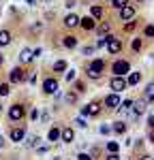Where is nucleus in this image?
Here are the masks:
<instances>
[{"label": "nucleus", "mask_w": 154, "mask_h": 160, "mask_svg": "<svg viewBox=\"0 0 154 160\" xmlns=\"http://www.w3.org/2000/svg\"><path fill=\"white\" fill-rule=\"evenodd\" d=\"M2 64H4V56H0V66H2Z\"/></svg>", "instance_id": "49"}, {"label": "nucleus", "mask_w": 154, "mask_h": 160, "mask_svg": "<svg viewBox=\"0 0 154 160\" xmlns=\"http://www.w3.org/2000/svg\"><path fill=\"white\" fill-rule=\"evenodd\" d=\"M150 143H154V130L150 132Z\"/></svg>", "instance_id": "46"}, {"label": "nucleus", "mask_w": 154, "mask_h": 160, "mask_svg": "<svg viewBox=\"0 0 154 160\" xmlns=\"http://www.w3.org/2000/svg\"><path fill=\"white\" fill-rule=\"evenodd\" d=\"M47 139H49L51 143H54V141H60V128H56V126H54V128H49V132H47Z\"/></svg>", "instance_id": "20"}, {"label": "nucleus", "mask_w": 154, "mask_h": 160, "mask_svg": "<svg viewBox=\"0 0 154 160\" xmlns=\"http://www.w3.org/2000/svg\"><path fill=\"white\" fill-rule=\"evenodd\" d=\"M77 158H79V160H92V156H90V154H86V152H81Z\"/></svg>", "instance_id": "38"}, {"label": "nucleus", "mask_w": 154, "mask_h": 160, "mask_svg": "<svg viewBox=\"0 0 154 160\" xmlns=\"http://www.w3.org/2000/svg\"><path fill=\"white\" fill-rule=\"evenodd\" d=\"M101 113V105L99 102H90V105H86L84 109H81V115L84 118H96Z\"/></svg>", "instance_id": "6"}, {"label": "nucleus", "mask_w": 154, "mask_h": 160, "mask_svg": "<svg viewBox=\"0 0 154 160\" xmlns=\"http://www.w3.org/2000/svg\"><path fill=\"white\" fill-rule=\"evenodd\" d=\"M137 2H143V0H137Z\"/></svg>", "instance_id": "50"}, {"label": "nucleus", "mask_w": 154, "mask_h": 160, "mask_svg": "<svg viewBox=\"0 0 154 160\" xmlns=\"http://www.w3.org/2000/svg\"><path fill=\"white\" fill-rule=\"evenodd\" d=\"M19 60L24 62V64L32 62V60H34V56H32V49H30V47H24V49H22V53H19Z\"/></svg>", "instance_id": "17"}, {"label": "nucleus", "mask_w": 154, "mask_h": 160, "mask_svg": "<svg viewBox=\"0 0 154 160\" xmlns=\"http://www.w3.org/2000/svg\"><path fill=\"white\" fill-rule=\"evenodd\" d=\"M54 71H56V73L66 71V62H64V60H56V62H54Z\"/></svg>", "instance_id": "24"}, {"label": "nucleus", "mask_w": 154, "mask_h": 160, "mask_svg": "<svg viewBox=\"0 0 154 160\" xmlns=\"http://www.w3.org/2000/svg\"><path fill=\"white\" fill-rule=\"evenodd\" d=\"M103 73H105V60H103V58H96V60H92L88 64V77L99 79Z\"/></svg>", "instance_id": "1"}, {"label": "nucleus", "mask_w": 154, "mask_h": 160, "mask_svg": "<svg viewBox=\"0 0 154 160\" xmlns=\"http://www.w3.org/2000/svg\"><path fill=\"white\" fill-rule=\"evenodd\" d=\"M11 41H13V37H11V32H9V30H0V47L11 45Z\"/></svg>", "instance_id": "16"}, {"label": "nucleus", "mask_w": 154, "mask_h": 160, "mask_svg": "<svg viewBox=\"0 0 154 160\" xmlns=\"http://www.w3.org/2000/svg\"><path fill=\"white\" fill-rule=\"evenodd\" d=\"M148 126H150V128H154V115H150V118H148Z\"/></svg>", "instance_id": "44"}, {"label": "nucleus", "mask_w": 154, "mask_h": 160, "mask_svg": "<svg viewBox=\"0 0 154 160\" xmlns=\"http://www.w3.org/2000/svg\"><path fill=\"white\" fill-rule=\"evenodd\" d=\"M109 88H111V92H118V94H120V92H122V90H126V79H124V77H116L114 75V79H111V81H109Z\"/></svg>", "instance_id": "8"}, {"label": "nucleus", "mask_w": 154, "mask_h": 160, "mask_svg": "<svg viewBox=\"0 0 154 160\" xmlns=\"http://www.w3.org/2000/svg\"><path fill=\"white\" fill-rule=\"evenodd\" d=\"M128 71H131V62L128 60H116L111 64V73L116 77H124V75H128Z\"/></svg>", "instance_id": "2"}, {"label": "nucleus", "mask_w": 154, "mask_h": 160, "mask_svg": "<svg viewBox=\"0 0 154 160\" xmlns=\"http://www.w3.org/2000/svg\"><path fill=\"white\" fill-rule=\"evenodd\" d=\"M9 92H11L9 83H0V96H2V98H4V96H9Z\"/></svg>", "instance_id": "27"}, {"label": "nucleus", "mask_w": 154, "mask_h": 160, "mask_svg": "<svg viewBox=\"0 0 154 160\" xmlns=\"http://www.w3.org/2000/svg\"><path fill=\"white\" fill-rule=\"evenodd\" d=\"M146 102H154V83H148L146 88Z\"/></svg>", "instance_id": "22"}, {"label": "nucleus", "mask_w": 154, "mask_h": 160, "mask_svg": "<svg viewBox=\"0 0 154 160\" xmlns=\"http://www.w3.org/2000/svg\"><path fill=\"white\" fill-rule=\"evenodd\" d=\"M73 124H75V126H79V128H86V126H88V122L84 120V115H81V118H77V120H75Z\"/></svg>", "instance_id": "33"}, {"label": "nucleus", "mask_w": 154, "mask_h": 160, "mask_svg": "<svg viewBox=\"0 0 154 160\" xmlns=\"http://www.w3.org/2000/svg\"><path fill=\"white\" fill-rule=\"evenodd\" d=\"M133 115H141L143 111H146V98H141V100H133Z\"/></svg>", "instance_id": "13"}, {"label": "nucleus", "mask_w": 154, "mask_h": 160, "mask_svg": "<svg viewBox=\"0 0 154 160\" xmlns=\"http://www.w3.org/2000/svg\"><path fill=\"white\" fill-rule=\"evenodd\" d=\"M107 45V37L105 38H99V43H96V47H105Z\"/></svg>", "instance_id": "40"}, {"label": "nucleus", "mask_w": 154, "mask_h": 160, "mask_svg": "<svg viewBox=\"0 0 154 160\" xmlns=\"http://www.w3.org/2000/svg\"><path fill=\"white\" fill-rule=\"evenodd\" d=\"M64 77H66V81H69V83L77 79V75H75V71H73V68H71V71H66V75H64Z\"/></svg>", "instance_id": "31"}, {"label": "nucleus", "mask_w": 154, "mask_h": 160, "mask_svg": "<svg viewBox=\"0 0 154 160\" xmlns=\"http://www.w3.org/2000/svg\"><path fill=\"white\" fill-rule=\"evenodd\" d=\"M135 26H137V22H135V19H128L126 26H124V30H126V32H133V30H135Z\"/></svg>", "instance_id": "30"}, {"label": "nucleus", "mask_w": 154, "mask_h": 160, "mask_svg": "<svg viewBox=\"0 0 154 160\" xmlns=\"http://www.w3.org/2000/svg\"><path fill=\"white\" fill-rule=\"evenodd\" d=\"M131 47H133V51H141V47H143V43H141L139 38H135V41H133V45H131Z\"/></svg>", "instance_id": "32"}, {"label": "nucleus", "mask_w": 154, "mask_h": 160, "mask_svg": "<svg viewBox=\"0 0 154 160\" xmlns=\"http://www.w3.org/2000/svg\"><path fill=\"white\" fill-rule=\"evenodd\" d=\"M24 137H26V130L24 128H13L11 130V141H15V143H19V141H24Z\"/></svg>", "instance_id": "14"}, {"label": "nucleus", "mask_w": 154, "mask_h": 160, "mask_svg": "<svg viewBox=\"0 0 154 160\" xmlns=\"http://www.w3.org/2000/svg\"><path fill=\"white\" fill-rule=\"evenodd\" d=\"M141 160H154V158H152V156H143Z\"/></svg>", "instance_id": "48"}, {"label": "nucleus", "mask_w": 154, "mask_h": 160, "mask_svg": "<svg viewBox=\"0 0 154 160\" xmlns=\"http://www.w3.org/2000/svg\"><path fill=\"white\" fill-rule=\"evenodd\" d=\"M124 4H128V0H111V7L114 9H122Z\"/></svg>", "instance_id": "29"}, {"label": "nucleus", "mask_w": 154, "mask_h": 160, "mask_svg": "<svg viewBox=\"0 0 154 160\" xmlns=\"http://www.w3.org/2000/svg\"><path fill=\"white\" fill-rule=\"evenodd\" d=\"M64 100H66V102H75V100H77V94H75V92H69V94L64 96Z\"/></svg>", "instance_id": "35"}, {"label": "nucleus", "mask_w": 154, "mask_h": 160, "mask_svg": "<svg viewBox=\"0 0 154 160\" xmlns=\"http://www.w3.org/2000/svg\"><path fill=\"white\" fill-rule=\"evenodd\" d=\"M9 81H11V83H24L26 81V71L22 66H15L11 73H9Z\"/></svg>", "instance_id": "5"}, {"label": "nucleus", "mask_w": 154, "mask_h": 160, "mask_svg": "<svg viewBox=\"0 0 154 160\" xmlns=\"http://www.w3.org/2000/svg\"><path fill=\"white\" fill-rule=\"evenodd\" d=\"M120 102H122V98H120L118 92H111L109 96H105V107H107V109H118Z\"/></svg>", "instance_id": "9"}, {"label": "nucleus", "mask_w": 154, "mask_h": 160, "mask_svg": "<svg viewBox=\"0 0 154 160\" xmlns=\"http://www.w3.org/2000/svg\"><path fill=\"white\" fill-rule=\"evenodd\" d=\"M118 15L122 22H128V19H135V7L133 4H124L122 9H118Z\"/></svg>", "instance_id": "7"}, {"label": "nucleus", "mask_w": 154, "mask_h": 160, "mask_svg": "<svg viewBox=\"0 0 154 160\" xmlns=\"http://www.w3.org/2000/svg\"><path fill=\"white\" fill-rule=\"evenodd\" d=\"M77 92H84V90H86V86H84V83H81V81H77Z\"/></svg>", "instance_id": "43"}, {"label": "nucleus", "mask_w": 154, "mask_h": 160, "mask_svg": "<svg viewBox=\"0 0 154 160\" xmlns=\"http://www.w3.org/2000/svg\"><path fill=\"white\" fill-rule=\"evenodd\" d=\"M62 45L66 47V49H75L77 47V37H73V34H71V37H64Z\"/></svg>", "instance_id": "18"}, {"label": "nucleus", "mask_w": 154, "mask_h": 160, "mask_svg": "<svg viewBox=\"0 0 154 160\" xmlns=\"http://www.w3.org/2000/svg\"><path fill=\"white\" fill-rule=\"evenodd\" d=\"M118 149H120L118 143H114V141H111V143H107V152H109V154H114V152H118Z\"/></svg>", "instance_id": "34"}, {"label": "nucleus", "mask_w": 154, "mask_h": 160, "mask_svg": "<svg viewBox=\"0 0 154 160\" xmlns=\"http://www.w3.org/2000/svg\"><path fill=\"white\" fill-rule=\"evenodd\" d=\"M38 115H41V113H38V109H32V113H30V118H32V120H38Z\"/></svg>", "instance_id": "41"}, {"label": "nucleus", "mask_w": 154, "mask_h": 160, "mask_svg": "<svg viewBox=\"0 0 154 160\" xmlns=\"http://www.w3.org/2000/svg\"><path fill=\"white\" fill-rule=\"evenodd\" d=\"M73 139H75V130H73V128H62V130H60V141L71 143Z\"/></svg>", "instance_id": "12"}, {"label": "nucleus", "mask_w": 154, "mask_h": 160, "mask_svg": "<svg viewBox=\"0 0 154 160\" xmlns=\"http://www.w3.org/2000/svg\"><path fill=\"white\" fill-rule=\"evenodd\" d=\"M94 30H99V34H107V32L111 30V26L107 24V22H103V24L99 26V28H94Z\"/></svg>", "instance_id": "25"}, {"label": "nucleus", "mask_w": 154, "mask_h": 160, "mask_svg": "<svg viewBox=\"0 0 154 160\" xmlns=\"http://www.w3.org/2000/svg\"><path fill=\"white\" fill-rule=\"evenodd\" d=\"M107 51L111 53V56H116V53H120L122 51V38H118V37H114V34H109L107 37Z\"/></svg>", "instance_id": "3"}, {"label": "nucleus", "mask_w": 154, "mask_h": 160, "mask_svg": "<svg viewBox=\"0 0 154 160\" xmlns=\"http://www.w3.org/2000/svg\"><path fill=\"white\" fill-rule=\"evenodd\" d=\"M26 2H28V4H32V7L37 4V0H26Z\"/></svg>", "instance_id": "45"}, {"label": "nucleus", "mask_w": 154, "mask_h": 160, "mask_svg": "<svg viewBox=\"0 0 154 160\" xmlns=\"http://www.w3.org/2000/svg\"><path fill=\"white\" fill-rule=\"evenodd\" d=\"M99 130H101V135H107V132H111V126H105V124H103Z\"/></svg>", "instance_id": "37"}, {"label": "nucleus", "mask_w": 154, "mask_h": 160, "mask_svg": "<svg viewBox=\"0 0 154 160\" xmlns=\"http://www.w3.org/2000/svg\"><path fill=\"white\" fill-rule=\"evenodd\" d=\"M64 26H66V28H75V26H79V17H77L75 13H69V15L64 17Z\"/></svg>", "instance_id": "15"}, {"label": "nucleus", "mask_w": 154, "mask_h": 160, "mask_svg": "<svg viewBox=\"0 0 154 160\" xmlns=\"http://www.w3.org/2000/svg\"><path fill=\"white\" fill-rule=\"evenodd\" d=\"M43 92H45V94H56V92H58V81H56L54 77H47V79L43 81Z\"/></svg>", "instance_id": "10"}, {"label": "nucleus", "mask_w": 154, "mask_h": 160, "mask_svg": "<svg viewBox=\"0 0 154 160\" xmlns=\"http://www.w3.org/2000/svg\"><path fill=\"white\" fill-rule=\"evenodd\" d=\"M143 37H146V38H152V37H154V24H148V26H146Z\"/></svg>", "instance_id": "26"}, {"label": "nucleus", "mask_w": 154, "mask_h": 160, "mask_svg": "<svg viewBox=\"0 0 154 160\" xmlns=\"http://www.w3.org/2000/svg\"><path fill=\"white\" fill-rule=\"evenodd\" d=\"M90 53H94V47H84V56H90Z\"/></svg>", "instance_id": "42"}, {"label": "nucleus", "mask_w": 154, "mask_h": 160, "mask_svg": "<svg viewBox=\"0 0 154 160\" xmlns=\"http://www.w3.org/2000/svg\"><path fill=\"white\" fill-rule=\"evenodd\" d=\"M37 143H38V137H28L26 139V148H34Z\"/></svg>", "instance_id": "28"}, {"label": "nucleus", "mask_w": 154, "mask_h": 160, "mask_svg": "<svg viewBox=\"0 0 154 160\" xmlns=\"http://www.w3.org/2000/svg\"><path fill=\"white\" fill-rule=\"evenodd\" d=\"M2 145H4V137L0 135V148H2Z\"/></svg>", "instance_id": "47"}, {"label": "nucleus", "mask_w": 154, "mask_h": 160, "mask_svg": "<svg viewBox=\"0 0 154 160\" xmlns=\"http://www.w3.org/2000/svg\"><path fill=\"white\" fill-rule=\"evenodd\" d=\"M141 81V73H131L128 71V79H126V86H137Z\"/></svg>", "instance_id": "19"}, {"label": "nucleus", "mask_w": 154, "mask_h": 160, "mask_svg": "<svg viewBox=\"0 0 154 160\" xmlns=\"http://www.w3.org/2000/svg\"><path fill=\"white\" fill-rule=\"evenodd\" d=\"M90 13H92V17H94V19H101V17H103V13H105V11H103V7H99V4H94Z\"/></svg>", "instance_id": "23"}, {"label": "nucleus", "mask_w": 154, "mask_h": 160, "mask_svg": "<svg viewBox=\"0 0 154 160\" xmlns=\"http://www.w3.org/2000/svg\"><path fill=\"white\" fill-rule=\"evenodd\" d=\"M54 160H60V158H54Z\"/></svg>", "instance_id": "51"}, {"label": "nucleus", "mask_w": 154, "mask_h": 160, "mask_svg": "<svg viewBox=\"0 0 154 160\" xmlns=\"http://www.w3.org/2000/svg\"><path fill=\"white\" fill-rule=\"evenodd\" d=\"M131 105H133V100H131V98H126V100H122V102H120V107H122V109H131Z\"/></svg>", "instance_id": "36"}, {"label": "nucleus", "mask_w": 154, "mask_h": 160, "mask_svg": "<svg viewBox=\"0 0 154 160\" xmlns=\"http://www.w3.org/2000/svg\"><path fill=\"white\" fill-rule=\"evenodd\" d=\"M105 160H120V156H118V152H114V154H109Z\"/></svg>", "instance_id": "39"}, {"label": "nucleus", "mask_w": 154, "mask_h": 160, "mask_svg": "<svg viewBox=\"0 0 154 160\" xmlns=\"http://www.w3.org/2000/svg\"><path fill=\"white\" fill-rule=\"evenodd\" d=\"M79 26L86 30V32H90V30H94L96 28V19L90 15V17H79Z\"/></svg>", "instance_id": "11"}, {"label": "nucleus", "mask_w": 154, "mask_h": 160, "mask_svg": "<svg viewBox=\"0 0 154 160\" xmlns=\"http://www.w3.org/2000/svg\"><path fill=\"white\" fill-rule=\"evenodd\" d=\"M111 130L118 132V135H124V132H126V122H116L114 126H111Z\"/></svg>", "instance_id": "21"}, {"label": "nucleus", "mask_w": 154, "mask_h": 160, "mask_svg": "<svg viewBox=\"0 0 154 160\" xmlns=\"http://www.w3.org/2000/svg\"><path fill=\"white\" fill-rule=\"evenodd\" d=\"M24 115H26L24 105H11V107H9V120H11V122L24 120Z\"/></svg>", "instance_id": "4"}]
</instances>
